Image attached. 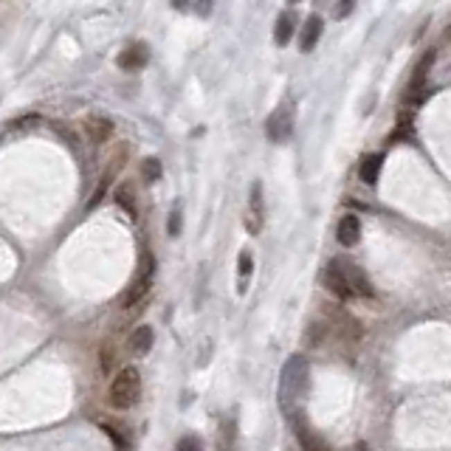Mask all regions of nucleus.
Listing matches in <instances>:
<instances>
[{"instance_id": "f257e3e1", "label": "nucleus", "mask_w": 451, "mask_h": 451, "mask_svg": "<svg viewBox=\"0 0 451 451\" xmlns=\"http://www.w3.org/2000/svg\"><path fill=\"white\" fill-rule=\"evenodd\" d=\"M279 398L288 409H299V403L308 395L310 387V364L305 355H291L288 364L282 370V381H279Z\"/></svg>"}, {"instance_id": "f03ea898", "label": "nucleus", "mask_w": 451, "mask_h": 451, "mask_svg": "<svg viewBox=\"0 0 451 451\" xmlns=\"http://www.w3.org/2000/svg\"><path fill=\"white\" fill-rule=\"evenodd\" d=\"M139 395H141V375H139L136 366H125L110 384V392H107L110 406L113 409H130L139 400Z\"/></svg>"}, {"instance_id": "7ed1b4c3", "label": "nucleus", "mask_w": 451, "mask_h": 451, "mask_svg": "<svg viewBox=\"0 0 451 451\" xmlns=\"http://www.w3.org/2000/svg\"><path fill=\"white\" fill-rule=\"evenodd\" d=\"M265 133H268V139L276 141V144L288 141L291 133H294V110H291L288 105L276 107V110L268 116V121H265Z\"/></svg>"}, {"instance_id": "20e7f679", "label": "nucleus", "mask_w": 451, "mask_h": 451, "mask_svg": "<svg viewBox=\"0 0 451 451\" xmlns=\"http://www.w3.org/2000/svg\"><path fill=\"white\" fill-rule=\"evenodd\" d=\"M321 282H324V288L330 291L333 297H339V299H350V297H355L353 288H350V279H347V274H344V268H342L339 260H333L330 265L324 268Z\"/></svg>"}, {"instance_id": "39448f33", "label": "nucleus", "mask_w": 451, "mask_h": 451, "mask_svg": "<svg viewBox=\"0 0 451 451\" xmlns=\"http://www.w3.org/2000/svg\"><path fill=\"white\" fill-rule=\"evenodd\" d=\"M245 231L249 234H260L263 231V223H265V203H263V186L254 184L251 186V197H249V209H245Z\"/></svg>"}, {"instance_id": "423d86ee", "label": "nucleus", "mask_w": 451, "mask_h": 451, "mask_svg": "<svg viewBox=\"0 0 451 451\" xmlns=\"http://www.w3.org/2000/svg\"><path fill=\"white\" fill-rule=\"evenodd\" d=\"M152 274H155V260H152V254H144L141 257V271H139V279H136V285L125 294V299H121V305L125 308H130V305H136L147 291H150V282H152Z\"/></svg>"}, {"instance_id": "0eeeda50", "label": "nucleus", "mask_w": 451, "mask_h": 451, "mask_svg": "<svg viewBox=\"0 0 451 451\" xmlns=\"http://www.w3.org/2000/svg\"><path fill=\"white\" fill-rule=\"evenodd\" d=\"M327 316H330V327L347 342H358L364 336V327L344 310H336V308H327Z\"/></svg>"}, {"instance_id": "6e6552de", "label": "nucleus", "mask_w": 451, "mask_h": 451, "mask_svg": "<svg viewBox=\"0 0 451 451\" xmlns=\"http://www.w3.org/2000/svg\"><path fill=\"white\" fill-rule=\"evenodd\" d=\"M432 62H434V51L423 54L418 68H415V76L409 82V102H423V94H426V76L432 71Z\"/></svg>"}, {"instance_id": "1a4fd4ad", "label": "nucleus", "mask_w": 451, "mask_h": 451, "mask_svg": "<svg viewBox=\"0 0 451 451\" xmlns=\"http://www.w3.org/2000/svg\"><path fill=\"white\" fill-rule=\"evenodd\" d=\"M118 68H125V71H141L147 62H150V48L144 43H136V46H127L125 51L118 54Z\"/></svg>"}, {"instance_id": "9d476101", "label": "nucleus", "mask_w": 451, "mask_h": 451, "mask_svg": "<svg viewBox=\"0 0 451 451\" xmlns=\"http://www.w3.org/2000/svg\"><path fill=\"white\" fill-rule=\"evenodd\" d=\"M82 130H85V136L94 141V144H102L113 136V121L105 118V116H88L85 121H82Z\"/></svg>"}, {"instance_id": "9b49d317", "label": "nucleus", "mask_w": 451, "mask_h": 451, "mask_svg": "<svg viewBox=\"0 0 451 451\" xmlns=\"http://www.w3.org/2000/svg\"><path fill=\"white\" fill-rule=\"evenodd\" d=\"M339 263H342V268H344V274H347V279H350L353 294H355V297H364V299H370V297H373V285L366 282L364 271H361L358 265H353L350 260H339Z\"/></svg>"}, {"instance_id": "f8f14e48", "label": "nucleus", "mask_w": 451, "mask_h": 451, "mask_svg": "<svg viewBox=\"0 0 451 451\" xmlns=\"http://www.w3.org/2000/svg\"><path fill=\"white\" fill-rule=\"evenodd\" d=\"M336 237H339V242L342 245H355L358 240H361V223H358V218L355 215H347V218H342L339 220V229H336Z\"/></svg>"}, {"instance_id": "ddd939ff", "label": "nucleus", "mask_w": 451, "mask_h": 451, "mask_svg": "<svg viewBox=\"0 0 451 451\" xmlns=\"http://www.w3.org/2000/svg\"><path fill=\"white\" fill-rule=\"evenodd\" d=\"M113 200H116L118 206L125 209L130 218H136V215H139V197H136L133 184H118V186H116V192H113Z\"/></svg>"}, {"instance_id": "4468645a", "label": "nucleus", "mask_w": 451, "mask_h": 451, "mask_svg": "<svg viewBox=\"0 0 451 451\" xmlns=\"http://www.w3.org/2000/svg\"><path fill=\"white\" fill-rule=\"evenodd\" d=\"M321 28H324V26H321V17L310 15V17L305 20V28H302V37H299V46H302V51H305V54L316 48L319 37H321Z\"/></svg>"}, {"instance_id": "2eb2a0df", "label": "nucleus", "mask_w": 451, "mask_h": 451, "mask_svg": "<svg viewBox=\"0 0 451 451\" xmlns=\"http://www.w3.org/2000/svg\"><path fill=\"white\" fill-rule=\"evenodd\" d=\"M381 167H384V155H381V152L366 155V158L361 161V167H358L361 181H364V184H370V186H375V184H378V173H381Z\"/></svg>"}, {"instance_id": "dca6fc26", "label": "nucleus", "mask_w": 451, "mask_h": 451, "mask_svg": "<svg viewBox=\"0 0 451 451\" xmlns=\"http://www.w3.org/2000/svg\"><path fill=\"white\" fill-rule=\"evenodd\" d=\"M251 271H254V260H251V251L245 249V251H240V257H237V291H240V294L249 291Z\"/></svg>"}, {"instance_id": "f3484780", "label": "nucleus", "mask_w": 451, "mask_h": 451, "mask_svg": "<svg viewBox=\"0 0 451 451\" xmlns=\"http://www.w3.org/2000/svg\"><path fill=\"white\" fill-rule=\"evenodd\" d=\"M150 347H152V327H147V324L136 327L133 336H130V350H133L136 355H147Z\"/></svg>"}, {"instance_id": "a211bd4d", "label": "nucleus", "mask_w": 451, "mask_h": 451, "mask_svg": "<svg viewBox=\"0 0 451 451\" xmlns=\"http://www.w3.org/2000/svg\"><path fill=\"white\" fill-rule=\"evenodd\" d=\"M294 15L291 12H285V15H279V20H276V31H274V39H276V46H288L291 39H294Z\"/></svg>"}, {"instance_id": "6ab92c4d", "label": "nucleus", "mask_w": 451, "mask_h": 451, "mask_svg": "<svg viewBox=\"0 0 451 451\" xmlns=\"http://www.w3.org/2000/svg\"><path fill=\"white\" fill-rule=\"evenodd\" d=\"M116 173L113 170H105V175L99 178V184H96V192L91 195V200H88V209H94V206H99V200L105 197V192H107V186H110V178H113Z\"/></svg>"}, {"instance_id": "aec40b11", "label": "nucleus", "mask_w": 451, "mask_h": 451, "mask_svg": "<svg viewBox=\"0 0 451 451\" xmlns=\"http://www.w3.org/2000/svg\"><path fill=\"white\" fill-rule=\"evenodd\" d=\"M161 173H163V167H161V161L158 158H144V163H141V175H144V181H158L161 178Z\"/></svg>"}, {"instance_id": "412c9836", "label": "nucleus", "mask_w": 451, "mask_h": 451, "mask_svg": "<svg viewBox=\"0 0 451 451\" xmlns=\"http://www.w3.org/2000/svg\"><path fill=\"white\" fill-rule=\"evenodd\" d=\"M324 330H327V324H324V321H313V324L308 327V336H305V342H308L310 347H313V344H321Z\"/></svg>"}, {"instance_id": "4be33fe9", "label": "nucleus", "mask_w": 451, "mask_h": 451, "mask_svg": "<svg viewBox=\"0 0 451 451\" xmlns=\"http://www.w3.org/2000/svg\"><path fill=\"white\" fill-rule=\"evenodd\" d=\"M99 364H102V373H110V370H113V364H116V347H113V344H105V347H102Z\"/></svg>"}, {"instance_id": "5701e85b", "label": "nucleus", "mask_w": 451, "mask_h": 451, "mask_svg": "<svg viewBox=\"0 0 451 451\" xmlns=\"http://www.w3.org/2000/svg\"><path fill=\"white\" fill-rule=\"evenodd\" d=\"M125 161H127V144H121V147H118V152H116V155H110V163H107V170L118 173L121 167H125Z\"/></svg>"}, {"instance_id": "b1692460", "label": "nucleus", "mask_w": 451, "mask_h": 451, "mask_svg": "<svg viewBox=\"0 0 451 451\" xmlns=\"http://www.w3.org/2000/svg\"><path fill=\"white\" fill-rule=\"evenodd\" d=\"M167 231H170V237H178V231H181V209H173V212H170Z\"/></svg>"}, {"instance_id": "393cba45", "label": "nucleus", "mask_w": 451, "mask_h": 451, "mask_svg": "<svg viewBox=\"0 0 451 451\" xmlns=\"http://www.w3.org/2000/svg\"><path fill=\"white\" fill-rule=\"evenodd\" d=\"M37 121H39V116H37V113H28L26 118H15V121H9V127H20V130H23V127H34Z\"/></svg>"}, {"instance_id": "a878e982", "label": "nucleus", "mask_w": 451, "mask_h": 451, "mask_svg": "<svg viewBox=\"0 0 451 451\" xmlns=\"http://www.w3.org/2000/svg\"><path fill=\"white\" fill-rule=\"evenodd\" d=\"M353 6H355V0H339V6H336V17L342 20V17H347L350 12H353Z\"/></svg>"}, {"instance_id": "bb28decb", "label": "nucleus", "mask_w": 451, "mask_h": 451, "mask_svg": "<svg viewBox=\"0 0 451 451\" xmlns=\"http://www.w3.org/2000/svg\"><path fill=\"white\" fill-rule=\"evenodd\" d=\"M105 432H107V437H110V440H113L116 445H121V448H125V445H127V440H125V437H118V432H116L113 426H105Z\"/></svg>"}, {"instance_id": "cd10ccee", "label": "nucleus", "mask_w": 451, "mask_h": 451, "mask_svg": "<svg viewBox=\"0 0 451 451\" xmlns=\"http://www.w3.org/2000/svg\"><path fill=\"white\" fill-rule=\"evenodd\" d=\"M178 448H181V451H195V448H197V440H192V437H184V440L178 443Z\"/></svg>"}, {"instance_id": "c85d7f7f", "label": "nucleus", "mask_w": 451, "mask_h": 451, "mask_svg": "<svg viewBox=\"0 0 451 451\" xmlns=\"http://www.w3.org/2000/svg\"><path fill=\"white\" fill-rule=\"evenodd\" d=\"M212 12V0H197V15H209Z\"/></svg>"}, {"instance_id": "c756f323", "label": "nucleus", "mask_w": 451, "mask_h": 451, "mask_svg": "<svg viewBox=\"0 0 451 451\" xmlns=\"http://www.w3.org/2000/svg\"><path fill=\"white\" fill-rule=\"evenodd\" d=\"M175 9H189V0H173Z\"/></svg>"}, {"instance_id": "7c9ffc66", "label": "nucleus", "mask_w": 451, "mask_h": 451, "mask_svg": "<svg viewBox=\"0 0 451 451\" xmlns=\"http://www.w3.org/2000/svg\"><path fill=\"white\" fill-rule=\"evenodd\" d=\"M285 3H291V6H297V3H299V0H285Z\"/></svg>"}]
</instances>
